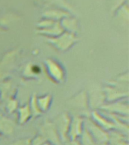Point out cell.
<instances>
[{"label": "cell", "mask_w": 129, "mask_h": 145, "mask_svg": "<svg viewBox=\"0 0 129 145\" xmlns=\"http://www.w3.org/2000/svg\"><path fill=\"white\" fill-rule=\"evenodd\" d=\"M80 137L81 138V140L80 141L81 145H96L95 140H94V138L91 137L90 133L87 131L85 128H84L83 131Z\"/></svg>", "instance_id": "cell-19"}, {"label": "cell", "mask_w": 129, "mask_h": 145, "mask_svg": "<svg viewBox=\"0 0 129 145\" xmlns=\"http://www.w3.org/2000/svg\"><path fill=\"white\" fill-rule=\"evenodd\" d=\"M86 125L87 127L85 128L90 133L95 141H97L98 143H105L108 141L109 135L97 123H95L91 120H88V122H86Z\"/></svg>", "instance_id": "cell-3"}, {"label": "cell", "mask_w": 129, "mask_h": 145, "mask_svg": "<svg viewBox=\"0 0 129 145\" xmlns=\"http://www.w3.org/2000/svg\"><path fill=\"white\" fill-rule=\"evenodd\" d=\"M45 141H47V139L40 134L34 137L33 139H30V145H42Z\"/></svg>", "instance_id": "cell-23"}, {"label": "cell", "mask_w": 129, "mask_h": 145, "mask_svg": "<svg viewBox=\"0 0 129 145\" xmlns=\"http://www.w3.org/2000/svg\"><path fill=\"white\" fill-rule=\"evenodd\" d=\"M104 90H105L104 91L105 97H107V99L109 101H117L119 98L123 97L124 95L128 96V91L121 90L116 87L115 88H106Z\"/></svg>", "instance_id": "cell-13"}, {"label": "cell", "mask_w": 129, "mask_h": 145, "mask_svg": "<svg viewBox=\"0 0 129 145\" xmlns=\"http://www.w3.org/2000/svg\"><path fill=\"white\" fill-rule=\"evenodd\" d=\"M51 101V96L50 95H46L41 97H37V104L40 110L42 113L43 111H46L49 108Z\"/></svg>", "instance_id": "cell-17"}, {"label": "cell", "mask_w": 129, "mask_h": 145, "mask_svg": "<svg viewBox=\"0 0 129 145\" xmlns=\"http://www.w3.org/2000/svg\"><path fill=\"white\" fill-rule=\"evenodd\" d=\"M45 63L50 76L56 82L62 81L64 78V72L61 66L52 59H47Z\"/></svg>", "instance_id": "cell-5"}, {"label": "cell", "mask_w": 129, "mask_h": 145, "mask_svg": "<svg viewBox=\"0 0 129 145\" xmlns=\"http://www.w3.org/2000/svg\"><path fill=\"white\" fill-rule=\"evenodd\" d=\"M7 108H8V111L9 113H12L15 110V109L17 108V103L14 101H11L10 103L8 104V106H7Z\"/></svg>", "instance_id": "cell-25"}, {"label": "cell", "mask_w": 129, "mask_h": 145, "mask_svg": "<svg viewBox=\"0 0 129 145\" xmlns=\"http://www.w3.org/2000/svg\"><path fill=\"white\" fill-rule=\"evenodd\" d=\"M92 117L95 120V122H97V124L100 126L102 129H111L115 127V125L113 122H111L110 120H108L105 119L104 116H102L100 114L94 111L92 113Z\"/></svg>", "instance_id": "cell-15"}, {"label": "cell", "mask_w": 129, "mask_h": 145, "mask_svg": "<svg viewBox=\"0 0 129 145\" xmlns=\"http://www.w3.org/2000/svg\"><path fill=\"white\" fill-rule=\"evenodd\" d=\"M70 104H72V106L77 108H86L88 104V96L85 91H81L74 98L71 100Z\"/></svg>", "instance_id": "cell-14"}, {"label": "cell", "mask_w": 129, "mask_h": 145, "mask_svg": "<svg viewBox=\"0 0 129 145\" xmlns=\"http://www.w3.org/2000/svg\"><path fill=\"white\" fill-rule=\"evenodd\" d=\"M0 137H1V135H0Z\"/></svg>", "instance_id": "cell-28"}, {"label": "cell", "mask_w": 129, "mask_h": 145, "mask_svg": "<svg viewBox=\"0 0 129 145\" xmlns=\"http://www.w3.org/2000/svg\"><path fill=\"white\" fill-rule=\"evenodd\" d=\"M83 130V120L79 116H76L71 120L68 138L70 140H76L77 138L81 136Z\"/></svg>", "instance_id": "cell-6"}, {"label": "cell", "mask_w": 129, "mask_h": 145, "mask_svg": "<svg viewBox=\"0 0 129 145\" xmlns=\"http://www.w3.org/2000/svg\"><path fill=\"white\" fill-rule=\"evenodd\" d=\"M42 145H54V144H52L51 142L48 141V140H47V141H45V143H43Z\"/></svg>", "instance_id": "cell-27"}, {"label": "cell", "mask_w": 129, "mask_h": 145, "mask_svg": "<svg viewBox=\"0 0 129 145\" xmlns=\"http://www.w3.org/2000/svg\"><path fill=\"white\" fill-rule=\"evenodd\" d=\"M91 101L90 104L91 105L93 106V107H97V106H100V104H103L104 103V100L105 99V94L103 92H99V91H97V92H94L92 96H91Z\"/></svg>", "instance_id": "cell-18"}, {"label": "cell", "mask_w": 129, "mask_h": 145, "mask_svg": "<svg viewBox=\"0 0 129 145\" xmlns=\"http://www.w3.org/2000/svg\"><path fill=\"white\" fill-rule=\"evenodd\" d=\"M47 41L58 50L66 51L76 42V38L74 34L63 32V33L57 36L47 38Z\"/></svg>", "instance_id": "cell-1"}, {"label": "cell", "mask_w": 129, "mask_h": 145, "mask_svg": "<svg viewBox=\"0 0 129 145\" xmlns=\"http://www.w3.org/2000/svg\"><path fill=\"white\" fill-rule=\"evenodd\" d=\"M126 0H110V10L115 12L119 8L125 4Z\"/></svg>", "instance_id": "cell-22"}, {"label": "cell", "mask_w": 129, "mask_h": 145, "mask_svg": "<svg viewBox=\"0 0 129 145\" xmlns=\"http://www.w3.org/2000/svg\"><path fill=\"white\" fill-rule=\"evenodd\" d=\"M70 122H71V119L70 116L66 113H62L56 118L54 124L56 127L57 131L61 138V140H63V141L69 140L68 133H69V129H70Z\"/></svg>", "instance_id": "cell-2"}, {"label": "cell", "mask_w": 129, "mask_h": 145, "mask_svg": "<svg viewBox=\"0 0 129 145\" xmlns=\"http://www.w3.org/2000/svg\"><path fill=\"white\" fill-rule=\"evenodd\" d=\"M14 123L11 119L1 116L0 117V134L5 135H11L14 130Z\"/></svg>", "instance_id": "cell-12"}, {"label": "cell", "mask_w": 129, "mask_h": 145, "mask_svg": "<svg viewBox=\"0 0 129 145\" xmlns=\"http://www.w3.org/2000/svg\"><path fill=\"white\" fill-rule=\"evenodd\" d=\"M11 145H30V138H23L16 140Z\"/></svg>", "instance_id": "cell-24"}, {"label": "cell", "mask_w": 129, "mask_h": 145, "mask_svg": "<svg viewBox=\"0 0 129 145\" xmlns=\"http://www.w3.org/2000/svg\"><path fill=\"white\" fill-rule=\"evenodd\" d=\"M56 22H57V21L53 20L51 19H49V18H43L42 20H41L40 21L37 23V27H38V29H45V28L51 27Z\"/></svg>", "instance_id": "cell-21"}, {"label": "cell", "mask_w": 129, "mask_h": 145, "mask_svg": "<svg viewBox=\"0 0 129 145\" xmlns=\"http://www.w3.org/2000/svg\"><path fill=\"white\" fill-rule=\"evenodd\" d=\"M104 110H106L109 113H114V114H118V115H125L128 116V103L123 104L120 102H112L111 104H104L102 106Z\"/></svg>", "instance_id": "cell-8"}, {"label": "cell", "mask_w": 129, "mask_h": 145, "mask_svg": "<svg viewBox=\"0 0 129 145\" xmlns=\"http://www.w3.org/2000/svg\"><path fill=\"white\" fill-rule=\"evenodd\" d=\"M41 135H42L47 140L51 142L54 145H59L61 143V138L57 131L56 127L54 123L45 122L41 128Z\"/></svg>", "instance_id": "cell-4"}, {"label": "cell", "mask_w": 129, "mask_h": 145, "mask_svg": "<svg viewBox=\"0 0 129 145\" xmlns=\"http://www.w3.org/2000/svg\"><path fill=\"white\" fill-rule=\"evenodd\" d=\"M63 32H64V29L60 24V22L57 21L51 27L45 28V29H38L37 33L40 35L46 36L47 38H51V37L59 36L61 33H63Z\"/></svg>", "instance_id": "cell-9"}, {"label": "cell", "mask_w": 129, "mask_h": 145, "mask_svg": "<svg viewBox=\"0 0 129 145\" xmlns=\"http://www.w3.org/2000/svg\"><path fill=\"white\" fill-rule=\"evenodd\" d=\"M38 1L43 5L47 7V8H58L65 9L68 11L72 10V6L66 0H38Z\"/></svg>", "instance_id": "cell-10"}, {"label": "cell", "mask_w": 129, "mask_h": 145, "mask_svg": "<svg viewBox=\"0 0 129 145\" xmlns=\"http://www.w3.org/2000/svg\"><path fill=\"white\" fill-rule=\"evenodd\" d=\"M69 11L65 9L58 8H46L42 12V18H49L55 21H60L63 18L70 16Z\"/></svg>", "instance_id": "cell-7"}, {"label": "cell", "mask_w": 129, "mask_h": 145, "mask_svg": "<svg viewBox=\"0 0 129 145\" xmlns=\"http://www.w3.org/2000/svg\"><path fill=\"white\" fill-rule=\"evenodd\" d=\"M31 116V110L28 104L21 106L18 110V122L20 124H23L29 120Z\"/></svg>", "instance_id": "cell-16"}, {"label": "cell", "mask_w": 129, "mask_h": 145, "mask_svg": "<svg viewBox=\"0 0 129 145\" xmlns=\"http://www.w3.org/2000/svg\"><path fill=\"white\" fill-rule=\"evenodd\" d=\"M59 22L61 27L64 29V31L66 30L68 33L74 34V33H76L78 29V23H77L76 19L70 17V15L63 18Z\"/></svg>", "instance_id": "cell-11"}, {"label": "cell", "mask_w": 129, "mask_h": 145, "mask_svg": "<svg viewBox=\"0 0 129 145\" xmlns=\"http://www.w3.org/2000/svg\"><path fill=\"white\" fill-rule=\"evenodd\" d=\"M66 142H67L66 145H81V143L79 142V141H78L77 139L76 140H70V141L67 140V141H66Z\"/></svg>", "instance_id": "cell-26"}, {"label": "cell", "mask_w": 129, "mask_h": 145, "mask_svg": "<svg viewBox=\"0 0 129 145\" xmlns=\"http://www.w3.org/2000/svg\"><path fill=\"white\" fill-rule=\"evenodd\" d=\"M29 108H30V110H31L32 116H39L42 113V111L40 110L38 104H37V97H36V95H33L32 97L30 104H29Z\"/></svg>", "instance_id": "cell-20"}]
</instances>
